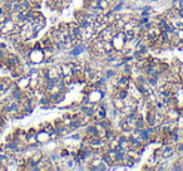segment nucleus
<instances>
[{
	"mask_svg": "<svg viewBox=\"0 0 183 171\" xmlns=\"http://www.w3.org/2000/svg\"><path fill=\"white\" fill-rule=\"evenodd\" d=\"M36 138H38V142L41 145H44L45 142H48L50 140V136L49 134H48L47 131H44V130H38L36 132Z\"/></svg>",
	"mask_w": 183,
	"mask_h": 171,
	"instance_id": "nucleus-1",
	"label": "nucleus"
}]
</instances>
